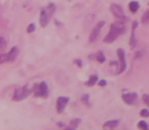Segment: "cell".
<instances>
[{"label":"cell","instance_id":"6da1fadb","mask_svg":"<svg viewBox=\"0 0 149 130\" xmlns=\"http://www.w3.org/2000/svg\"><path fill=\"white\" fill-rule=\"evenodd\" d=\"M125 31H126V27H125V25L123 23H111L109 33L104 37L103 42L104 43H107V44L112 43V42L116 41L120 35H123V34L125 33Z\"/></svg>","mask_w":149,"mask_h":130},{"label":"cell","instance_id":"7a4b0ae2","mask_svg":"<svg viewBox=\"0 0 149 130\" xmlns=\"http://www.w3.org/2000/svg\"><path fill=\"white\" fill-rule=\"evenodd\" d=\"M55 4L53 3H49L46 7L41 8L40 11V23L43 28H45L47 25V23H49L50 19L52 17L53 13L55 12Z\"/></svg>","mask_w":149,"mask_h":130},{"label":"cell","instance_id":"3957f363","mask_svg":"<svg viewBox=\"0 0 149 130\" xmlns=\"http://www.w3.org/2000/svg\"><path fill=\"white\" fill-rule=\"evenodd\" d=\"M30 94V89H28L27 85L25 87H19L15 91V94H13V101H22V100L26 99V98L29 96Z\"/></svg>","mask_w":149,"mask_h":130},{"label":"cell","instance_id":"277c9868","mask_svg":"<svg viewBox=\"0 0 149 130\" xmlns=\"http://www.w3.org/2000/svg\"><path fill=\"white\" fill-rule=\"evenodd\" d=\"M35 97H41V98L48 97V87L45 81H42L41 83H39V85L36 87Z\"/></svg>","mask_w":149,"mask_h":130},{"label":"cell","instance_id":"5b68a950","mask_svg":"<svg viewBox=\"0 0 149 130\" xmlns=\"http://www.w3.org/2000/svg\"><path fill=\"white\" fill-rule=\"evenodd\" d=\"M118 56L120 59V68H118V74L123 73L126 70L127 67V62H126V53L123 49H118Z\"/></svg>","mask_w":149,"mask_h":130},{"label":"cell","instance_id":"8992f818","mask_svg":"<svg viewBox=\"0 0 149 130\" xmlns=\"http://www.w3.org/2000/svg\"><path fill=\"white\" fill-rule=\"evenodd\" d=\"M110 11L118 19H120V21H125L126 19V15L124 13V10H123V8L118 4H111Z\"/></svg>","mask_w":149,"mask_h":130},{"label":"cell","instance_id":"52a82bcc","mask_svg":"<svg viewBox=\"0 0 149 130\" xmlns=\"http://www.w3.org/2000/svg\"><path fill=\"white\" fill-rule=\"evenodd\" d=\"M104 25V21H99L97 25L94 27V29L92 30V32L90 33V37H89V42L90 43H93L96 39L98 38L100 34V31H101L102 27Z\"/></svg>","mask_w":149,"mask_h":130},{"label":"cell","instance_id":"ba28073f","mask_svg":"<svg viewBox=\"0 0 149 130\" xmlns=\"http://www.w3.org/2000/svg\"><path fill=\"white\" fill-rule=\"evenodd\" d=\"M68 103V97H59L56 102V109H57L58 113H62L63 110L65 109V106Z\"/></svg>","mask_w":149,"mask_h":130},{"label":"cell","instance_id":"9c48e42d","mask_svg":"<svg viewBox=\"0 0 149 130\" xmlns=\"http://www.w3.org/2000/svg\"><path fill=\"white\" fill-rule=\"evenodd\" d=\"M122 98L126 104H128V105H134L135 102L137 101V94L136 93L124 94V95L122 96Z\"/></svg>","mask_w":149,"mask_h":130},{"label":"cell","instance_id":"30bf717a","mask_svg":"<svg viewBox=\"0 0 149 130\" xmlns=\"http://www.w3.org/2000/svg\"><path fill=\"white\" fill-rule=\"evenodd\" d=\"M17 56H19V48L13 47V49L6 54L7 61H15V60L17 59Z\"/></svg>","mask_w":149,"mask_h":130},{"label":"cell","instance_id":"8fae6325","mask_svg":"<svg viewBox=\"0 0 149 130\" xmlns=\"http://www.w3.org/2000/svg\"><path fill=\"white\" fill-rule=\"evenodd\" d=\"M137 25H138V23L137 21H134V23H133V30H132V35H131V38H130V46L131 48H135V46H136V43H137V40L136 38H135V29L137 28Z\"/></svg>","mask_w":149,"mask_h":130},{"label":"cell","instance_id":"7c38bea8","mask_svg":"<svg viewBox=\"0 0 149 130\" xmlns=\"http://www.w3.org/2000/svg\"><path fill=\"white\" fill-rule=\"evenodd\" d=\"M120 121L118 120H110L107 121L106 123L103 124V129H114L116 127H118Z\"/></svg>","mask_w":149,"mask_h":130},{"label":"cell","instance_id":"4fadbf2b","mask_svg":"<svg viewBox=\"0 0 149 130\" xmlns=\"http://www.w3.org/2000/svg\"><path fill=\"white\" fill-rule=\"evenodd\" d=\"M97 81H98V77L96 76V75H92V76H90V78L88 79L87 83H86V85H88V87H92V85H95Z\"/></svg>","mask_w":149,"mask_h":130},{"label":"cell","instance_id":"5bb4252c","mask_svg":"<svg viewBox=\"0 0 149 130\" xmlns=\"http://www.w3.org/2000/svg\"><path fill=\"white\" fill-rule=\"evenodd\" d=\"M129 8H130V10L132 11V12H136L139 8V3L137 2V1H132V2H130V4H129Z\"/></svg>","mask_w":149,"mask_h":130},{"label":"cell","instance_id":"9a60e30c","mask_svg":"<svg viewBox=\"0 0 149 130\" xmlns=\"http://www.w3.org/2000/svg\"><path fill=\"white\" fill-rule=\"evenodd\" d=\"M80 122H81V119H74L70 121V124L68 126V128H70V129H76V128L78 127V125L80 124Z\"/></svg>","mask_w":149,"mask_h":130},{"label":"cell","instance_id":"2e32d148","mask_svg":"<svg viewBox=\"0 0 149 130\" xmlns=\"http://www.w3.org/2000/svg\"><path fill=\"white\" fill-rule=\"evenodd\" d=\"M97 57H96V59L98 60V62H100V63H103L104 61H105V57H104V54L102 53L101 51H99L97 53Z\"/></svg>","mask_w":149,"mask_h":130},{"label":"cell","instance_id":"e0dca14e","mask_svg":"<svg viewBox=\"0 0 149 130\" xmlns=\"http://www.w3.org/2000/svg\"><path fill=\"white\" fill-rule=\"evenodd\" d=\"M142 23H149V9L146 11V12L143 14L142 17Z\"/></svg>","mask_w":149,"mask_h":130},{"label":"cell","instance_id":"ac0fdd59","mask_svg":"<svg viewBox=\"0 0 149 130\" xmlns=\"http://www.w3.org/2000/svg\"><path fill=\"white\" fill-rule=\"evenodd\" d=\"M138 127L139 128H141V129H143V130H147L148 129V124L146 123L145 121H140L138 123Z\"/></svg>","mask_w":149,"mask_h":130},{"label":"cell","instance_id":"d6986e66","mask_svg":"<svg viewBox=\"0 0 149 130\" xmlns=\"http://www.w3.org/2000/svg\"><path fill=\"white\" fill-rule=\"evenodd\" d=\"M5 46H6V41L4 37H0V49H4Z\"/></svg>","mask_w":149,"mask_h":130},{"label":"cell","instance_id":"ffe728a7","mask_svg":"<svg viewBox=\"0 0 149 130\" xmlns=\"http://www.w3.org/2000/svg\"><path fill=\"white\" fill-rule=\"evenodd\" d=\"M35 30H36L35 25H34V23H30L29 27H28V29H27V32L28 33H33Z\"/></svg>","mask_w":149,"mask_h":130},{"label":"cell","instance_id":"44dd1931","mask_svg":"<svg viewBox=\"0 0 149 130\" xmlns=\"http://www.w3.org/2000/svg\"><path fill=\"white\" fill-rule=\"evenodd\" d=\"M140 115L142 116V117H148V116H149V111H148V110H147V109H143V110H141Z\"/></svg>","mask_w":149,"mask_h":130},{"label":"cell","instance_id":"7402d4cb","mask_svg":"<svg viewBox=\"0 0 149 130\" xmlns=\"http://www.w3.org/2000/svg\"><path fill=\"white\" fill-rule=\"evenodd\" d=\"M143 101H144L145 105L149 107V95H143Z\"/></svg>","mask_w":149,"mask_h":130},{"label":"cell","instance_id":"603a6c76","mask_svg":"<svg viewBox=\"0 0 149 130\" xmlns=\"http://www.w3.org/2000/svg\"><path fill=\"white\" fill-rule=\"evenodd\" d=\"M88 98H89V96L88 95H84L83 97H82V101H84L86 103V105L89 106V103H88Z\"/></svg>","mask_w":149,"mask_h":130},{"label":"cell","instance_id":"cb8c5ba5","mask_svg":"<svg viewBox=\"0 0 149 130\" xmlns=\"http://www.w3.org/2000/svg\"><path fill=\"white\" fill-rule=\"evenodd\" d=\"M74 62H76V63L78 64V66H79V67H82V66H83V65H82V61H81V60L77 59V60H76V61H74Z\"/></svg>","mask_w":149,"mask_h":130},{"label":"cell","instance_id":"d4e9b609","mask_svg":"<svg viewBox=\"0 0 149 130\" xmlns=\"http://www.w3.org/2000/svg\"><path fill=\"white\" fill-rule=\"evenodd\" d=\"M98 85H101V87H104V85H106V81L105 80H100L99 83H98Z\"/></svg>","mask_w":149,"mask_h":130}]
</instances>
